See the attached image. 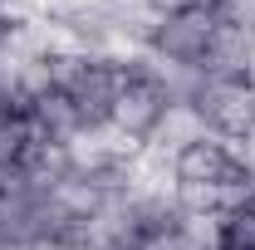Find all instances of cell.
Wrapping results in <instances>:
<instances>
[{
    "mask_svg": "<svg viewBox=\"0 0 255 250\" xmlns=\"http://www.w3.org/2000/svg\"><path fill=\"white\" fill-rule=\"evenodd\" d=\"M216 34H221V15L196 10V5H172V10H162L152 20L147 49H157L162 59H172V64L201 69L206 54H211V44H216Z\"/></svg>",
    "mask_w": 255,
    "mask_h": 250,
    "instance_id": "1",
    "label": "cell"
},
{
    "mask_svg": "<svg viewBox=\"0 0 255 250\" xmlns=\"http://www.w3.org/2000/svg\"><path fill=\"white\" fill-rule=\"evenodd\" d=\"M167 108H172L167 94L128 64V84H123V94H118V103H113V113H108V127H113L118 137H128L132 147H142V142L157 132V123H162Z\"/></svg>",
    "mask_w": 255,
    "mask_h": 250,
    "instance_id": "2",
    "label": "cell"
},
{
    "mask_svg": "<svg viewBox=\"0 0 255 250\" xmlns=\"http://www.w3.org/2000/svg\"><path fill=\"white\" fill-rule=\"evenodd\" d=\"M221 250H255V182L221 216Z\"/></svg>",
    "mask_w": 255,
    "mask_h": 250,
    "instance_id": "3",
    "label": "cell"
}]
</instances>
